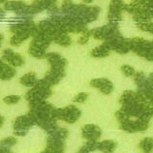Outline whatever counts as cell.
<instances>
[{"instance_id": "obj_1", "label": "cell", "mask_w": 153, "mask_h": 153, "mask_svg": "<svg viewBox=\"0 0 153 153\" xmlns=\"http://www.w3.org/2000/svg\"><path fill=\"white\" fill-rule=\"evenodd\" d=\"M29 114L35 123L47 132L51 131L57 127L56 124V108L51 104L47 102H40L29 106Z\"/></svg>"}, {"instance_id": "obj_2", "label": "cell", "mask_w": 153, "mask_h": 153, "mask_svg": "<svg viewBox=\"0 0 153 153\" xmlns=\"http://www.w3.org/2000/svg\"><path fill=\"white\" fill-rule=\"evenodd\" d=\"M36 26H37V25L31 21L15 23V25H11L10 30L13 33V36L11 37L10 44L15 47L21 46L25 40L32 36V32H33Z\"/></svg>"}, {"instance_id": "obj_3", "label": "cell", "mask_w": 153, "mask_h": 153, "mask_svg": "<svg viewBox=\"0 0 153 153\" xmlns=\"http://www.w3.org/2000/svg\"><path fill=\"white\" fill-rule=\"evenodd\" d=\"M51 86L52 85H51L45 79L38 80L37 83L34 86H32L31 89L27 91V93L25 94V99L29 106L46 101L52 94Z\"/></svg>"}, {"instance_id": "obj_4", "label": "cell", "mask_w": 153, "mask_h": 153, "mask_svg": "<svg viewBox=\"0 0 153 153\" xmlns=\"http://www.w3.org/2000/svg\"><path fill=\"white\" fill-rule=\"evenodd\" d=\"M100 13V7L86 6L84 4H73L69 10L65 12L66 15H71L78 18L83 23H89L97 19Z\"/></svg>"}, {"instance_id": "obj_5", "label": "cell", "mask_w": 153, "mask_h": 153, "mask_svg": "<svg viewBox=\"0 0 153 153\" xmlns=\"http://www.w3.org/2000/svg\"><path fill=\"white\" fill-rule=\"evenodd\" d=\"M115 115L119 122V127L123 131H126L129 133L143 132L148 128L149 121H146V120L143 118H130L121 110L116 111Z\"/></svg>"}, {"instance_id": "obj_6", "label": "cell", "mask_w": 153, "mask_h": 153, "mask_svg": "<svg viewBox=\"0 0 153 153\" xmlns=\"http://www.w3.org/2000/svg\"><path fill=\"white\" fill-rule=\"evenodd\" d=\"M131 51H134L140 57L153 61V44L152 42L146 41L143 38L136 37L130 39Z\"/></svg>"}, {"instance_id": "obj_7", "label": "cell", "mask_w": 153, "mask_h": 153, "mask_svg": "<svg viewBox=\"0 0 153 153\" xmlns=\"http://www.w3.org/2000/svg\"><path fill=\"white\" fill-rule=\"evenodd\" d=\"M51 69L50 71L47 72V74L45 75V79L51 85H55L57 84L60 80H61L66 75V66H67V60L65 58H61L58 61H56L54 63L50 64Z\"/></svg>"}, {"instance_id": "obj_8", "label": "cell", "mask_w": 153, "mask_h": 153, "mask_svg": "<svg viewBox=\"0 0 153 153\" xmlns=\"http://www.w3.org/2000/svg\"><path fill=\"white\" fill-rule=\"evenodd\" d=\"M119 34L120 33H119L117 22H110L108 25L104 26L97 27L90 30L91 37L97 40H104V41H107L108 39L114 38Z\"/></svg>"}, {"instance_id": "obj_9", "label": "cell", "mask_w": 153, "mask_h": 153, "mask_svg": "<svg viewBox=\"0 0 153 153\" xmlns=\"http://www.w3.org/2000/svg\"><path fill=\"white\" fill-rule=\"evenodd\" d=\"M51 41L41 37H33V40L30 42L28 52L31 56L35 58H44L46 57L47 49L50 47Z\"/></svg>"}, {"instance_id": "obj_10", "label": "cell", "mask_w": 153, "mask_h": 153, "mask_svg": "<svg viewBox=\"0 0 153 153\" xmlns=\"http://www.w3.org/2000/svg\"><path fill=\"white\" fill-rule=\"evenodd\" d=\"M104 44L110 49V51H114L120 54H126L131 51L130 39L123 38L120 34L105 41Z\"/></svg>"}, {"instance_id": "obj_11", "label": "cell", "mask_w": 153, "mask_h": 153, "mask_svg": "<svg viewBox=\"0 0 153 153\" xmlns=\"http://www.w3.org/2000/svg\"><path fill=\"white\" fill-rule=\"evenodd\" d=\"M82 112L78 108L70 105V106L62 108H56V117L57 119L62 120L66 123H75L78 121V119L80 117Z\"/></svg>"}, {"instance_id": "obj_12", "label": "cell", "mask_w": 153, "mask_h": 153, "mask_svg": "<svg viewBox=\"0 0 153 153\" xmlns=\"http://www.w3.org/2000/svg\"><path fill=\"white\" fill-rule=\"evenodd\" d=\"M123 0H111L108 11V19L111 22H118L122 19V12L125 9Z\"/></svg>"}, {"instance_id": "obj_13", "label": "cell", "mask_w": 153, "mask_h": 153, "mask_svg": "<svg viewBox=\"0 0 153 153\" xmlns=\"http://www.w3.org/2000/svg\"><path fill=\"white\" fill-rule=\"evenodd\" d=\"M65 149V140L57 137L50 136L47 140V146L43 152L45 153H60Z\"/></svg>"}, {"instance_id": "obj_14", "label": "cell", "mask_w": 153, "mask_h": 153, "mask_svg": "<svg viewBox=\"0 0 153 153\" xmlns=\"http://www.w3.org/2000/svg\"><path fill=\"white\" fill-rule=\"evenodd\" d=\"M34 119L32 118V116L27 114L25 115L18 116L15 119L14 124H13V129L14 131H22V132H27L29 128H31L33 125H35Z\"/></svg>"}, {"instance_id": "obj_15", "label": "cell", "mask_w": 153, "mask_h": 153, "mask_svg": "<svg viewBox=\"0 0 153 153\" xmlns=\"http://www.w3.org/2000/svg\"><path fill=\"white\" fill-rule=\"evenodd\" d=\"M90 85L94 88H97L101 93L106 94V95L111 94V92L114 91V84H112L111 80H108V79H105V78L92 79L90 82Z\"/></svg>"}, {"instance_id": "obj_16", "label": "cell", "mask_w": 153, "mask_h": 153, "mask_svg": "<svg viewBox=\"0 0 153 153\" xmlns=\"http://www.w3.org/2000/svg\"><path fill=\"white\" fill-rule=\"evenodd\" d=\"M82 137L87 140H93L97 142L102 135V131L97 125L94 124H86L82 129Z\"/></svg>"}, {"instance_id": "obj_17", "label": "cell", "mask_w": 153, "mask_h": 153, "mask_svg": "<svg viewBox=\"0 0 153 153\" xmlns=\"http://www.w3.org/2000/svg\"><path fill=\"white\" fill-rule=\"evenodd\" d=\"M2 57L6 62L11 64L14 67H19L23 65V63H25V59H23L22 56L18 53V52H15L11 49L4 50Z\"/></svg>"}, {"instance_id": "obj_18", "label": "cell", "mask_w": 153, "mask_h": 153, "mask_svg": "<svg viewBox=\"0 0 153 153\" xmlns=\"http://www.w3.org/2000/svg\"><path fill=\"white\" fill-rule=\"evenodd\" d=\"M32 5L35 6L40 12L47 10L53 13V12L58 11L56 0H34Z\"/></svg>"}, {"instance_id": "obj_19", "label": "cell", "mask_w": 153, "mask_h": 153, "mask_svg": "<svg viewBox=\"0 0 153 153\" xmlns=\"http://www.w3.org/2000/svg\"><path fill=\"white\" fill-rule=\"evenodd\" d=\"M16 75V70L14 66L4 61L0 62V78L2 80H9L14 78Z\"/></svg>"}, {"instance_id": "obj_20", "label": "cell", "mask_w": 153, "mask_h": 153, "mask_svg": "<svg viewBox=\"0 0 153 153\" xmlns=\"http://www.w3.org/2000/svg\"><path fill=\"white\" fill-rule=\"evenodd\" d=\"M26 4L22 1L19 0H14V1H7L5 3V9L9 11H13L19 15H22L23 11L26 8Z\"/></svg>"}, {"instance_id": "obj_21", "label": "cell", "mask_w": 153, "mask_h": 153, "mask_svg": "<svg viewBox=\"0 0 153 153\" xmlns=\"http://www.w3.org/2000/svg\"><path fill=\"white\" fill-rule=\"evenodd\" d=\"M110 49L103 43L101 46L96 47L95 49L92 50L90 52V55L94 58H104L110 55Z\"/></svg>"}, {"instance_id": "obj_22", "label": "cell", "mask_w": 153, "mask_h": 153, "mask_svg": "<svg viewBox=\"0 0 153 153\" xmlns=\"http://www.w3.org/2000/svg\"><path fill=\"white\" fill-rule=\"evenodd\" d=\"M37 76L34 72H29V73H26L25 75H23L21 79H19V82H21L22 85L25 86H34L36 83H37Z\"/></svg>"}, {"instance_id": "obj_23", "label": "cell", "mask_w": 153, "mask_h": 153, "mask_svg": "<svg viewBox=\"0 0 153 153\" xmlns=\"http://www.w3.org/2000/svg\"><path fill=\"white\" fill-rule=\"evenodd\" d=\"M53 42L61 47H69L72 44V40L66 32H59L54 37Z\"/></svg>"}, {"instance_id": "obj_24", "label": "cell", "mask_w": 153, "mask_h": 153, "mask_svg": "<svg viewBox=\"0 0 153 153\" xmlns=\"http://www.w3.org/2000/svg\"><path fill=\"white\" fill-rule=\"evenodd\" d=\"M116 146H117V144H116L115 142L111 140H103V142L98 143L97 149L103 152H114Z\"/></svg>"}, {"instance_id": "obj_25", "label": "cell", "mask_w": 153, "mask_h": 153, "mask_svg": "<svg viewBox=\"0 0 153 153\" xmlns=\"http://www.w3.org/2000/svg\"><path fill=\"white\" fill-rule=\"evenodd\" d=\"M138 97H139L138 92H134V91H131V90H126V91L123 92L121 96H120L119 103L122 106V105H125V104H127L129 102L134 101V100H136Z\"/></svg>"}, {"instance_id": "obj_26", "label": "cell", "mask_w": 153, "mask_h": 153, "mask_svg": "<svg viewBox=\"0 0 153 153\" xmlns=\"http://www.w3.org/2000/svg\"><path fill=\"white\" fill-rule=\"evenodd\" d=\"M139 147L143 152H151L153 151V138H144L140 142Z\"/></svg>"}, {"instance_id": "obj_27", "label": "cell", "mask_w": 153, "mask_h": 153, "mask_svg": "<svg viewBox=\"0 0 153 153\" xmlns=\"http://www.w3.org/2000/svg\"><path fill=\"white\" fill-rule=\"evenodd\" d=\"M16 143H17V140L14 137H8V138L4 139L1 142V152H11L9 148L14 146Z\"/></svg>"}, {"instance_id": "obj_28", "label": "cell", "mask_w": 153, "mask_h": 153, "mask_svg": "<svg viewBox=\"0 0 153 153\" xmlns=\"http://www.w3.org/2000/svg\"><path fill=\"white\" fill-rule=\"evenodd\" d=\"M97 142H93V140H88V142L80 147L79 152H91L95 149H97Z\"/></svg>"}, {"instance_id": "obj_29", "label": "cell", "mask_w": 153, "mask_h": 153, "mask_svg": "<svg viewBox=\"0 0 153 153\" xmlns=\"http://www.w3.org/2000/svg\"><path fill=\"white\" fill-rule=\"evenodd\" d=\"M138 93L144 102L153 106V90L146 91V92H138Z\"/></svg>"}, {"instance_id": "obj_30", "label": "cell", "mask_w": 153, "mask_h": 153, "mask_svg": "<svg viewBox=\"0 0 153 153\" xmlns=\"http://www.w3.org/2000/svg\"><path fill=\"white\" fill-rule=\"evenodd\" d=\"M61 58H62V56L60 53H58V52H49V53L46 54V59L49 61L50 64L58 61V60H60Z\"/></svg>"}, {"instance_id": "obj_31", "label": "cell", "mask_w": 153, "mask_h": 153, "mask_svg": "<svg viewBox=\"0 0 153 153\" xmlns=\"http://www.w3.org/2000/svg\"><path fill=\"white\" fill-rule=\"evenodd\" d=\"M138 27L139 29L146 31V32H149V33L153 34V22H143V23H138Z\"/></svg>"}, {"instance_id": "obj_32", "label": "cell", "mask_w": 153, "mask_h": 153, "mask_svg": "<svg viewBox=\"0 0 153 153\" xmlns=\"http://www.w3.org/2000/svg\"><path fill=\"white\" fill-rule=\"evenodd\" d=\"M21 99H22L21 96H19V95H10L4 98V103L7 105H15L19 103Z\"/></svg>"}, {"instance_id": "obj_33", "label": "cell", "mask_w": 153, "mask_h": 153, "mask_svg": "<svg viewBox=\"0 0 153 153\" xmlns=\"http://www.w3.org/2000/svg\"><path fill=\"white\" fill-rule=\"evenodd\" d=\"M82 36L79 38L78 40V43L79 44V45H85V44L88 43V41H89V38H90V31L87 30L85 32H83V33L80 34Z\"/></svg>"}, {"instance_id": "obj_34", "label": "cell", "mask_w": 153, "mask_h": 153, "mask_svg": "<svg viewBox=\"0 0 153 153\" xmlns=\"http://www.w3.org/2000/svg\"><path fill=\"white\" fill-rule=\"evenodd\" d=\"M121 72L125 75L126 76H133L135 75L136 71L135 69L130 65H123L121 67Z\"/></svg>"}, {"instance_id": "obj_35", "label": "cell", "mask_w": 153, "mask_h": 153, "mask_svg": "<svg viewBox=\"0 0 153 153\" xmlns=\"http://www.w3.org/2000/svg\"><path fill=\"white\" fill-rule=\"evenodd\" d=\"M144 79H146V75H144L143 72H142V71L136 72L134 75V80H135L136 85H138L139 83H140Z\"/></svg>"}, {"instance_id": "obj_36", "label": "cell", "mask_w": 153, "mask_h": 153, "mask_svg": "<svg viewBox=\"0 0 153 153\" xmlns=\"http://www.w3.org/2000/svg\"><path fill=\"white\" fill-rule=\"evenodd\" d=\"M88 98V93H85V92H80L76 97L73 99V102H76V103H83L86 101V99Z\"/></svg>"}, {"instance_id": "obj_37", "label": "cell", "mask_w": 153, "mask_h": 153, "mask_svg": "<svg viewBox=\"0 0 153 153\" xmlns=\"http://www.w3.org/2000/svg\"><path fill=\"white\" fill-rule=\"evenodd\" d=\"M73 4L74 3H73L72 0H64V1L62 2V4H61V11L63 12V13H65L67 10L70 9Z\"/></svg>"}, {"instance_id": "obj_38", "label": "cell", "mask_w": 153, "mask_h": 153, "mask_svg": "<svg viewBox=\"0 0 153 153\" xmlns=\"http://www.w3.org/2000/svg\"><path fill=\"white\" fill-rule=\"evenodd\" d=\"M14 134L16 136H25L26 135V132H22V131H14Z\"/></svg>"}, {"instance_id": "obj_39", "label": "cell", "mask_w": 153, "mask_h": 153, "mask_svg": "<svg viewBox=\"0 0 153 153\" xmlns=\"http://www.w3.org/2000/svg\"><path fill=\"white\" fill-rule=\"evenodd\" d=\"M3 124H4V116L1 115V122H0V126H3Z\"/></svg>"}, {"instance_id": "obj_40", "label": "cell", "mask_w": 153, "mask_h": 153, "mask_svg": "<svg viewBox=\"0 0 153 153\" xmlns=\"http://www.w3.org/2000/svg\"><path fill=\"white\" fill-rule=\"evenodd\" d=\"M82 1H83L84 3H91L93 0H82Z\"/></svg>"}, {"instance_id": "obj_41", "label": "cell", "mask_w": 153, "mask_h": 153, "mask_svg": "<svg viewBox=\"0 0 153 153\" xmlns=\"http://www.w3.org/2000/svg\"><path fill=\"white\" fill-rule=\"evenodd\" d=\"M148 79H149L151 80V82H153V73H151V74L149 75V78H148Z\"/></svg>"}, {"instance_id": "obj_42", "label": "cell", "mask_w": 153, "mask_h": 153, "mask_svg": "<svg viewBox=\"0 0 153 153\" xmlns=\"http://www.w3.org/2000/svg\"><path fill=\"white\" fill-rule=\"evenodd\" d=\"M7 0H1V3H6Z\"/></svg>"}, {"instance_id": "obj_43", "label": "cell", "mask_w": 153, "mask_h": 153, "mask_svg": "<svg viewBox=\"0 0 153 153\" xmlns=\"http://www.w3.org/2000/svg\"><path fill=\"white\" fill-rule=\"evenodd\" d=\"M151 42H152V44H153V41H151Z\"/></svg>"}]
</instances>
